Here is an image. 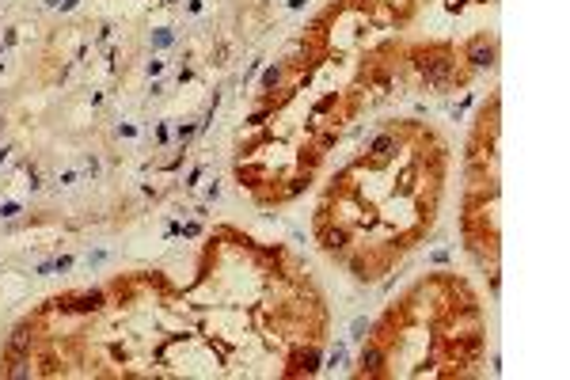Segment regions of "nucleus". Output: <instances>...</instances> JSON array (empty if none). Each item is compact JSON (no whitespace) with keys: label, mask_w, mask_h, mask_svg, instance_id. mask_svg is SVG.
Returning a JSON list of instances; mask_svg holds the SVG:
<instances>
[{"label":"nucleus","mask_w":570,"mask_h":380,"mask_svg":"<svg viewBox=\"0 0 570 380\" xmlns=\"http://www.w3.org/2000/svg\"><path fill=\"white\" fill-rule=\"evenodd\" d=\"M490 57H494V50H490V46H486V50H483V46H475V54H471V61H475V65H490Z\"/></svg>","instance_id":"nucleus-3"},{"label":"nucleus","mask_w":570,"mask_h":380,"mask_svg":"<svg viewBox=\"0 0 570 380\" xmlns=\"http://www.w3.org/2000/svg\"><path fill=\"white\" fill-rule=\"evenodd\" d=\"M152 46H156V50H164V46H171V30H164V27H160L156 34H152Z\"/></svg>","instance_id":"nucleus-4"},{"label":"nucleus","mask_w":570,"mask_h":380,"mask_svg":"<svg viewBox=\"0 0 570 380\" xmlns=\"http://www.w3.org/2000/svg\"><path fill=\"white\" fill-rule=\"evenodd\" d=\"M190 133H194V126L186 122V126H179V130H175V137H179V141H190Z\"/></svg>","instance_id":"nucleus-11"},{"label":"nucleus","mask_w":570,"mask_h":380,"mask_svg":"<svg viewBox=\"0 0 570 380\" xmlns=\"http://www.w3.org/2000/svg\"><path fill=\"white\" fill-rule=\"evenodd\" d=\"M285 4H289L293 12H297V8H304V0H285Z\"/></svg>","instance_id":"nucleus-13"},{"label":"nucleus","mask_w":570,"mask_h":380,"mask_svg":"<svg viewBox=\"0 0 570 380\" xmlns=\"http://www.w3.org/2000/svg\"><path fill=\"white\" fill-rule=\"evenodd\" d=\"M8 160H12V148L4 145V148H0V167H8Z\"/></svg>","instance_id":"nucleus-12"},{"label":"nucleus","mask_w":570,"mask_h":380,"mask_svg":"<svg viewBox=\"0 0 570 380\" xmlns=\"http://www.w3.org/2000/svg\"><path fill=\"white\" fill-rule=\"evenodd\" d=\"M144 73H148V80H156V76L164 73V61H148V65H144Z\"/></svg>","instance_id":"nucleus-7"},{"label":"nucleus","mask_w":570,"mask_h":380,"mask_svg":"<svg viewBox=\"0 0 570 380\" xmlns=\"http://www.w3.org/2000/svg\"><path fill=\"white\" fill-rule=\"evenodd\" d=\"M0 217H4V220L19 217V202H4V205H0Z\"/></svg>","instance_id":"nucleus-5"},{"label":"nucleus","mask_w":570,"mask_h":380,"mask_svg":"<svg viewBox=\"0 0 570 380\" xmlns=\"http://www.w3.org/2000/svg\"><path fill=\"white\" fill-rule=\"evenodd\" d=\"M118 133H122V137H129V141H133V137H137V126H133V122H122V126H118Z\"/></svg>","instance_id":"nucleus-9"},{"label":"nucleus","mask_w":570,"mask_h":380,"mask_svg":"<svg viewBox=\"0 0 570 380\" xmlns=\"http://www.w3.org/2000/svg\"><path fill=\"white\" fill-rule=\"evenodd\" d=\"M217 198H221V183H217V179H213V183L205 187V202H217Z\"/></svg>","instance_id":"nucleus-8"},{"label":"nucleus","mask_w":570,"mask_h":380,"mask_svg":"<svg viewBox=\"0 0 570 380\" xmlns=\"http://www.w3.org/2000/svg\"><path fill=\"white\" fill-rule=\"evenodd\" d=\"M80 175H84V171H76V167H65V171L57 175V183H61V187H76V183H80Z\"/></svg>","instance_id":"nucleus-1"},{"label":"nucleus","mask_w":570,"mask_h":380,"mask_svg":"<svg viewBox=\"0 0 570 380\" xmlns=\"http://www.w3.org/2000/svg\"><path fill=\"white\" fill-rule=\"evenodd\" d=\"M0 54H4V42H0Z\"/></svg>","instance_id":"nucleus-14"},{"label":"nucleus","mask_w":570,"mask_h":380,"mask_svg":"<svg viewBox=\"0 0 570 380\" xmlns=\"http://www.w3.org/2000/svg\"><path fill=\"white\" fill-rule=\"evenodd\" d=\"M278 80H282V69L274 65V69H266V73H262V88H266V91L278 88Z\"/></svg>","instance_id":"nucleus-2"},{"label":"nucleus","mask_w":570,"mask_h":380,"mask_svg":"<svg viewBox=\"0 0 570 380\" xmlns=\"http://www.w3.org/2000/svg\"><path fill=\"white\" fill-rule=\"evenodd\" d=\"M365 331H369V320H354V338H365Z\"/></svg>","instance_id":"nucleus-10"},{"label":"nucleus","mask_w":570,"mask_h":380,"mask_svg":"<svg viewBox=\"0 0 570 380\" xmlns=\"http://www.w3.org/2000/svg\"><path fill=\"white\" fill-rule=\"evenodd\" d=\"M65 270H72V259L69 255H57L54 259V274H65Z\"/></svg>","instance_id":"nucleus-6"}]
</instances>
